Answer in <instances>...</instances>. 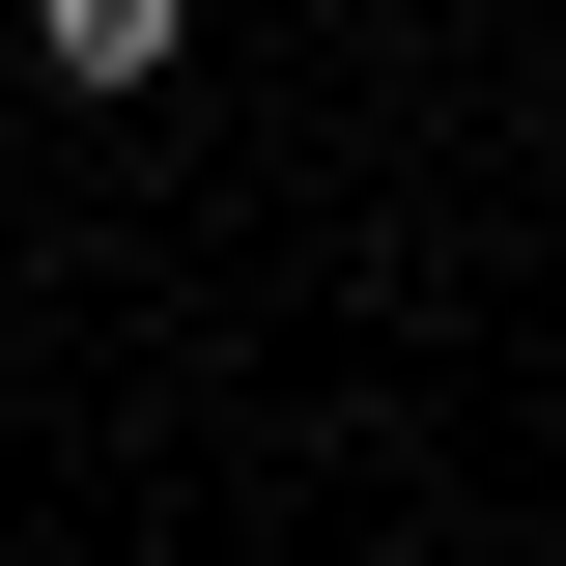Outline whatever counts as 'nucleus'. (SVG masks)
Wrapping results in <instances>:
<instances>
[{
    "label": "nucleus",
    "mask_w": 566,
    "mask_h": 566,
    "mask_svg": "<svg viewBox=\"0 0 566 566\" xmlns=\"http://www.w3.org/2000/svg\"><path fill=\"white\" fill-rule=\"evenodd\" d=\"M29 57H57V85H85V114H142V85L199 57V0H29Z\"/></svg>",
    "instance_id": "1"
}]
</instances>
